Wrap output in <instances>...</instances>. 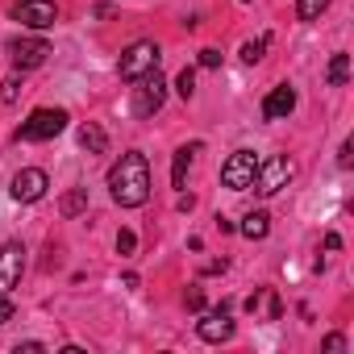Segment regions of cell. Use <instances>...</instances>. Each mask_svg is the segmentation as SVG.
<instances>
[{"instance_id":"obj_8","label":"cell","mask_w":354,"mask_h":354,"mask_svg":"<svg viewBox=\"0 0 354 354\" xmlns=\"http://www.w3.org/2000/svg\"><path fill=\"white\" fill-rule=\"evenodd\" d=\"M46 188H50L46 171H42V167H26V171L17 175V180H13V201L34 205V201H42V196H46Z\"/></svg>"},{"instance_id":"obj_5","label":"cell","mask_w":354,"mask_h":354,"mask_svg":"<svg viewBox=\"0 0 354 354\" xmlns=\"http://www.w3.org/2000/svg\"><path fill=\"white\" fill-rule=\"evenodd\" d=\"M254 175H259V158H254L250 150H238V154H230V162L221 167V184L234 188V192H246V188L254 184Z\"/></svg>"},{"instance_id":"obj_23","label":"cell","mask_w":354,"mask_h":354,"mask_svg":"<svg viewBox=\"0 0 354 354\" xmlns=\"http://www.w3.org/2000/svg\"><path fill=\"white\" fill-rule=\"evenodd\" d=\"M184 300H188V308H196V313L205 308V292H201V288H188V296H184Z\"/></svg>"},{"instance_id":"obj_22","label":"cell","mask_w":354,"mask_h":354,"mask_svg":"<svg viewBox=\"0 0 354 354\" xmlns=\"http://www.w3.org/2000/svg\"><path fill=\"white\" fill-rule=\"evenodd\" d=\"M133 246H138V238H133L129 230H121V234H117V250H121V254H133Z\"/></svg>"},{"instance_id":"obj_13","label":"cell","mask_w":354,"mask_h":354,"mask_svg":"<svg viewBox=\"0 0 354 354\" xmlns=\"http://www.w3.org/2000/svg\"><path fill=\"white\" fill-rule=\"evenodd\" d=\"M196 150H201V142H196V146H184L180 154H175V167H171V184H175V188L188 184V167H192V154H196Z\"/></svg>"},{"instance_id":"obj_24","label":"cell","mask_w":354,"mask_h":354,"mask_svg":"<svg viewBox=\"0 0 354 354\" xmlns=\"http://www.w3.org/2000/svg\"><path fill=\"white\" fill-rule=\"evenodd\" d=\"M9 317H13V300H9V296H5V292H0V325H5V321H9Z\"/></svg>"},{"instance_id":"obj_19","label":"cell","mask_w":354,"mask_h":354,"mask_svg":"<svg viewBox=\"0 0 354 354\" xmlns=\"http://www.w3.org/2000/svg\"><path fill=\"white\" fill-rule=\"evenodd\" d=\"M175 92H180L184 100H188V96L196 92V71H192V67H184L180 75H175Z\"/></svg>"},{"instance_id":"obj_6","label":"cell","mask_w":354,"mask_h":354,"mask_svg":"<svg viewBox=\"0 0 354 354\" xmlns=\"http://www.w3.org/2000/svg\"><path fill=\"white\" fill-rule=\"evenodd\" d=\"M292 180V162L283 158V154H275V158H267V162H259V175H254V192L259 196H275L283 184Z\"/></svg>"},{"instance_id":"obj_2","label":"cell","mask_w":354,"mask_h":354,"mask_svg":"<svg viewBox=\"0 0 354 354\" xmlns=\"http://www.w3.org/2000/svg\"><path fill=\"white\" fill-rule=\"evenodd\" d=\"M63 129H67V113H63V109H34L30 121H21L17 138H21V142H50V138L63 133Z\"/></svg>"},{"instance_id":"obj_21","label":"cell","mask_w":354,"mask_h":354,"mask_svg":"<svg viewBox=\"0 0 354 354\" xmlns=\"http://www.w3.org/2000/svg\"><path fill=\"white\" fill-rule=\"evenodd\" d=\"M263 50H267V38H254V42H246V46H242V59H246V63H259V59H263Z\"/></svg>"},{"instance_id":"obj_16","label":"cell","mask_w":354,"mask_h":354,"mask_svg":"<svg viewBox=\"0 0 354 354\" xmlns=\"http://www.w3.org/2000/svg\"><path fill=\"white\" fill-rule=\"evenodd\" d=\"M80 142H84V146H88L92 154H104V146H109V138H104V129H100V125H92V121H88V125L80 129Z\"/></svg>"},{"instance_id":"obj_10","label":"cell","mask_w":354,"mask_h":354,"mask_svg":"<svg viewBox=\"0 0 354 354\" xmlns=\"http://www.w3.org/2000/svg\"><path fill=\"white\" fill-rule=\"evenodd\" d=\"M21 267H26V250L17 242L0 246V292H13L21 283Z\"/></svg>"},{"instance_id":"obj_12","label":"cell","mask_w":354,"mask_h":354,"mask_svg":"<svg viewBox=\"0 0 354 354\" xmlns=\"http://www.w3.org/2000/svg\"><path fill=\"white\" fill-rule=\"evenodd\" d=\"M292 109H296V92H292L288 84H279V88L263 100V117H267V121H279V117H288Z\"/></svg>"},{"instance_id":"obj_15","label":"cell","mask_w":354,"mask_h":354,"mask_svg":"<svg viewBox=\"0 0 354 354\" xmlns=\"http://www.w3.org/2000/svg\"><path fill=\"white\" fill-rule=\"evenodd\" d=\"M325 80H329L333 88H342V84L350 80V55H333V59H329V71H325Z\"/></svg>"},{"instance_id":"obj_11","label":"cell","mask_w":354,"mask_h":354,"mask_svg":"<svg viewBox=\"0 0 354 354\" xmlns=\"http://www.w3.org/2000/svg\"><path fill=\"white\" fill-rule=\"evenodd\" d=\"M196 333H201L205 342H225V337H234V321H230V304H221V308H213V313H205V317L196 321Z\"/></svg>"},{"instance_id":"obj_18","label":"cell","mask_w":354,"mask_h":354,"mask_svg":"<svg viewBox=\"0 0 354 354\" xmlns=\"http://www.w3.org/2000/svg\"><path fill=\"white\" fill-rule=\"evenodd\" d=\"M325 9H329V0H300V5H296L300 21H317V17H321Z\"/></svg>"},{"instance_id":"obj_14","label":"cell","mask_w":354,"mask_h":354,"mask_svg":"<svg viewBox=\"0 0 354 354\" xmlns=\"http://www.w3.org/2000/svg\"><path fill=\"white\" fill-rule=\"evenodd\" d=\"M238 230H242V238L259 242V238H267V230H271V217H267V213H246Z\"/></svg>"},{"instance_id":"obj_26","label":"cell","mask_w":354,"mask_h":354,"mask_svg":"<svg viewBox=\"0 0 354 354\" xmlns=\"http://www.w3.org/2000/svg\"><path fill=\"white\" fill-rule=\"evenodd\" d=\"M342 346H346V337H342V333H329V337H325V350H342Z\"/></svg>"},{"instance_id":"obj_9","label":"cell","mask_w":354,"mask_h":354,"mask_svg":"<svg viewBox=\"0 0 354 354\" xmlns=\"http://www.w3.org/2000/svg\"><path fill=\"white\" fill-rule=\"evenodd\" d=\"M9 55H13L17 71H34V67H42V63H46L50 46H46L42 38H13V42H9Z\"/></svg>"},{"instance_id":"obj_17","label":"cell","mask_w":354,"mask_h":354,"mask_svg":"<svg viewBox=\"0 0 354 354\" xmlns=\"http://www.w3.org/2000/svg\"><path fill=\"white\" fill-rule=\"evenodd\" d=\"M84 205H88V192H84V188H75V192H67V196H63V205H59V209H63V217H75V213H84Z\"/></svg>"},{"instance_id":"obj_25","label":"cell","mask_w":354,"mask_h":354,"mask_svg":"<svg viewBox=\"0 0 354 354\" xmlns=\"http://www.w3.org/2000/svg\"><path fill=\"white\" fill-rule=\"evenodd\" d=\"M201 67H221V55L217 50H201Z\"/></svg>"},{"instance_id":"obj_27","label":"cell","mask_w":354,"mask_h":354,"mask_svg":"<svg viewBox=\"0 0 354 354\" xmlns=\"http://www.w3.org/2000/svg\"><path fill=\"white\" fill-rule=\"evenodd\" d=\"M242 5H250V0H242Z\"/></svg>"},{"instance_id":"obj_1","label":"cell","mask_w":354,"mask_h":354,"mask_svg":"<svg viewBox=\"0 0 354 354\" xmlns=\"http://www.w3.org/2000/svg\"><path fill=\"white\" fill-rule=\"evenodd\" d=\"M109 192H113V201H117L121 209L146 205V196H150V167H146V154L129 150V154H121V158L113 162V171H109Z\"/></svg>"},{"instance_id":"obj_20","label":"cell","mask_w":354,"mask_h":354,"mask_svg":"<svg viewBox=\"0 0 354 354\" xmlns=\"http://www.w3.org/2000/svg\"><path fill=\"white\" fill-rule=\"evenodd\" d=\"M0 88H5V92H0V100H5V104H13V100L21 96V88H26V84H21V75H9L5 84H0Z\"/></svg>"},{"instance_id":"obj_4","label":"cell","mask_w":354,"mask_h":354,"mask_svg":"<svg viewBox=\"0 0 354 354\" xmlns=\"http://www.w3.org/2000/svg\"><path fill=\"white\" fill-rule=\"evenodd\" d=\"M158 46L154 42H133L125 55H121V63H117V71H121V80H142L146 71H154L158 67Z\"/></svg>"},{"instance_id":"obj_3","label":"cell","mask_w":354,"mask_h":354,"mask_svg":"<svg viewBox=\"0 0 354 354\" xmlns=\"http://www.w3.org/2000/svg\"><path fill=\"white\" fill-rule=\"evenodd\" d=\"M162 100H167V80H162L158 67H154V71H146V75L138 80V88H133V113H138V117H154V113L162 109Z\"/></svg>"},{"instance_id":"obj_7","label":"cell","mask_w":354,"mask_h":354,"mask_svg":"<svg viewBox=\"0 0 354 354\" xmlns=\"http://www.w3.org/2000/svg\"><path fill=\"white\" fill-rule=\"evenodd\" d=\"M13 17L21 26H30V30H50L59 21V5H55V0H17Z\"/></svg>"}]
</instances>
